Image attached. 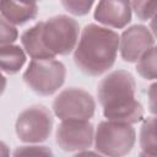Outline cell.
<instances>
[{
  "label": "cell",
  "instance_id": "obj_1",
  "mask_svg": "<svg viewBox=\"0 0 157 157\" xmlns=\"http://www.w3.org/2000/svg\"><path fill=\"white\" fill-rule=\"evenodd\" d=\"M136 83L134 76L125 70H117L101 80L97 97L103 107L107 120L134 124L144 119L142 104L135 98Z\"/></svg>",
  "mask_w": 157,
  "mask_h": 157
},
{
  "label": "cell",
  "instance_id": "obj_2",
  "mask_svg": "<svg viewBox=\"0 0 157 157\" xmlns=\"http://www.w3.org/2000/svg\"><path fill=\"white\" fill-rule=\"evenodd\" d=\"M119 49V34L103 26L87 25L77 40L74 61L77 69L90 76H99L115 63Z\"/></svg>",
  "mask_w": 157,
  "mask_h": 157
},
{
  "label": "cell",
  "instance_id": "obj_3",
  "mask_svg": "<svg viewBox=\"0 0 157 157\" xmlns=\"http://www.w3.org/2000/svg\"><path fill=\"white\" fill-rule=\"evenodd\" d=\"M40 34L45 48L53 56L70 54L78 40L80 26L66 15H58L40 22Z\"/></svg>",
  "mask_w": 157,
  "mask_h": 157
},
{
  "label": "cell",
  "instance_id": "obj_4",
  "mask_svg": "<svg viewBox=\"0 0 157 157\" xmlns=\"http://www.w3.org/2000/svg\"><path fill=\"white\" fill-rule=\"evenodd\" d=\"M136 140V132L131 124L113 120L101 121L94 131L93 144L99 155L125 156L128 155Z\"/></svg>",
  "mask_w": 157,
  "mask_h": 157
},
{
  "label": "cell",
  "instance_id": "obj_5",
  "mask_svg": "<svg viewBox=\"0 0 157 157\" xmlns=\"http://www.w3.org/2000/svg\"><path fill=\"white\" fill-rule=\"evenodd\" d=\"M65 76L64 64L55 58L32 59L23 74V80L37 94L50 96L63 86Z\"/></svg>",
  "mask_w": 157,
  "mask_h": 157
},
{
  "label": "cell",
  "instance_id": "obj_6",
  "mask_svg": "<svg viewBox=\"0 0 157 157\" xmlns=\"http://www.w3.org/2000/svg\"><path fill=\"white\" fill-rule=\"evenodd\" d=\"M53 129V115L48 108L36 104L22 110L16 120L15 130L22 142L39 144L45 141Z\"/></svg>",
  "mask_w": 157,
  "mask_h": 157
},
{
  "label": "cell",
  "instance_id": "obj_7",
  "mask_svg": "<svg viewBox=\"0 0 157 157\" xmlns=\"http://www.w3.org/2000/svg\"><path fill=\"white\" fill-rule=\"evenodd\" d=\"M96 109L93 97L82 88H66L53 102L54 114L61 120H90Z\"/></svg>",
  "mask_w": 157,
  "mask_h": 157
},
{
  "label": "cell",
  "instance_id": "obj_8",
  "mask_svg": "<svg viewBox=\"0 0 157 157\" xmlns=\"http://www.w3.org/2000/svg\"><path fill=\"white\" fill-rule=\"evenodd\" d=\"M93 125L88 120H61L55 132L58 146L66 152H80L92 146Z\"/></svg>",
  "mask_w": 157,
  "mask_h": 157
},
{
  "label": "cell",
  "instance_id": "obj_9",
  "mask_svg": "<svg viewBox=\"0 0 157 157\" xmlns=\"http://www.w3.org/2000/svg\"><path fill=\"white\" fill-rule=\"evenodd\" d=\"M152 47H155L153 33L145 26H131L119 36V49L124 61L136 63L139 58Z\"/></svg>",
  "mask_w": 157,
  "mask_h": 157
},
{
  "label": "cell",
  "instance_id": "obj_10",
  "mask_svg": "<svg viewBox=\"0 0 157 157\" xmlns=\"http://www.w3.org/2000/svg\"><path fill=\"white\" fill-rule=\"evenodd\" d=\"M94 20L110 28H124L131 20V1L99 0L94 10Z\"/></svg>",
  "mask_w": 157,
  "mask_h": 157
},
{
  "label": "cell",
  "instance_id": "obj_11",
  "mask_svg": "<svg viewBox=\"0 0 157 157\" xmlns=\"http://www.w3.org/2000/svg\"><path fill=\"white\" fill-rule=\"evenodd\" d=\"M38 6L20 0H0V15L11 25L21 26L37 17Z\"/></svg>",
  "mask_w": 157,
  "mask_h": 157
},
{
  "label": "cell",
  "instance_id": "obj_12",
  "mask_svg": "<svg viewBox=\"0 0 157 157\" xmlns=\"http://www.w3.org/2000/svg\"><path fill=\"white\" fill-rule=\"evenodd\" d=\"M22 49L27 55L32 59H50L55 58L50 54V52L45 48L42 34H40V22L36 23L31 28L26 29L21 36Z\"/></svg>",
  "mask_w": 157,
  "mask_h": 157
},
{
  "label": "cell",
  "instance_id": "obj_13",
  "mask_svg": "<svg viewBox=\"0 0 157 157\" xmlns=\"http://www.w3.org/2000/svg\"><path fill=\"white\" fill-rule=\"evenodd\" d=\"M26 63V53L20 45H0V71L7 75L17 74Z\"/></svg>",
  "mask_w": 157,
  "mask_h": 157
},
{
  "label": "cell",
  "instance_id": "obj_14",
  "mask_svg": "<svg viewBox=\"0 0 157 157\" xmlns=\"http://www.w3.org/2000/svg\"><path fill=\"white\" fill-rule=\"evenodd\" d=\"M156 118L148 117L144 120L140 130V148L142 155L156 156Z\"/></svg>",
  "mask_w": 157,
  "mask_h": 157
},
{
  "label": "cell",
  "instance_id": "obj_15",
  "mask_svg": "<svg viewBox=\"0 0 157 157\" xmlns=\"http://www.w3.org/2000/svg\"><path fill=\"white\" fill-rule=\"evenodd\" d=\"M136 71L145 80L156 78V47L145 52L136 61Z\"/></svg>",
  "mask_w": 157,
  "mask_h": 157
},
{
  "label": "cell",
  "instance_id": "obj_16",
  "mask_svg": "<svg viewBox=\"0 0 157 157\" xmlns=\"http://www.w3.org/2000/svg\"><path fill=\"white\" fill-rule=\"evenodd\" d=\"M131 10L135 11L136 16L142 21H148L155 18L157 0H130Z\"/></svg>",
  "mask_w": 157,
  "mask_h": 157
},
{
  "label": "cell",
  "instance_id": "obj_17",
  "mask_svg": "<svg viewBox=\"0 0 157 157\" xmlns=\"http://www.w3.org/2000/svg\"><path fill=\"white\" fill-rule=\"evenodd\" d=\"M94 0H61L66 11L75 16H83L90 12Z\"/></svg>",
  "mask_w": 157,
  "mask_h": 157
},
{
  "label": "cell",
  "instance_id": "obj_18",
  "mask_svg": "<svg viewBox=\"0 0 157 157\" xmlns=\"http://www.w3.org/2000/svg\"><path fill=\"white\" fill-rule=\"evenodd\" d=\"M18 37V32L16 29V26L7 22L1 15H0V45L12 44Z\"/></svg>",
  "mask_w": 157,
  "mask_h": 157
},
{
  "label": "cell",
  "instance_id": "obj_19",
  "mask_svg": "<svg viewBox=\"0 0 157 157\" xmlns=\"http://www.w3.org/2000/svg\"><path fill=\"white\" fill-rule=\"evenodd\" d=\"M13 155L15 156H18V155H34V156H38V155H53V153L45 146L29 145V146H21L18 148H16Z\"/></svg>",
  "mask_w": 157,
  "mask_h": 157
},
{
  "label": "cell",
  "instance_id": "obj_20",
  "mask_svg": "<svg viewBox=\"0 0 157 157\" xmlns=\"http://www.w3.org/2000/svg\"><path fill=\"white\" fill-rule=\"evenodd\" d=\"M155 88H156V85H152L151 86V90H150V98H151V112L155 113V104H153V101H155Z\"/></svg>",
  "mask_w": 157,
  "mask_h": 157
},
{
  "label": "cell",
  "instance_id": "obj_21",
  "mask_svg": "<svg viewBox=\"0 0 157 157\" xmlns=\"http://www.w3.org/2000/svg\"><path fill=\"white\" fill-rule=\"evenodd\" d=\"M9 155H10V151H9L7 146L2 141H0V157L1 156H9Z\"/></svg>",
  "mask_w": 157,
  "mask_h": 157
},
{
  "label": "cell",
  "instance_id": "obj_22",
  "mask_svg": "<svg viewBox=\"0 0 157 157\" xmlns=\"http://www.w3.org/2000/svg\"><path fill=\"white\" fill-rule=\"evenodd\" d=\"M5 88H6V78L4 77V75L0 71V96L4 93Z\"/></svg>",
  "mask_w": 157,
  "mask_h": 157
},
{
  "label": "cell",
  "instance_id": "obj_23",
  "mask_svg": "<svg viewBox=\"0 0 157 157\" xmlns=\"http://www.w3.org/2000/svg\"><path fill=\"white\" fill-rule=\"evenodd\" d=\"M20 1H23V2H27V4L37 5V2H38V1H40V0H20Z\"/></svg>",
  "mask_w": 157,
  "mask_h": 157
}]
</instances>
